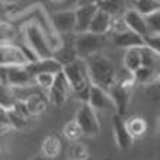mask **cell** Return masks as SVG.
Masks as SVG:
<instances>
[{
  "label": "cell",
  "instance_id": "27",
  "mask_svg": "<svg viewBox=\"0 0 160 160\" xmlns=\"http://www.w3.org/2000/svg\"><path fill=\"white\" fill-rule=\"evenodd\" d=\"M42 150H44V153L50 157L57 156L61 150V143H60V140H58L57 136H48V138L44 140Z\"/></svg>",
  "mask_w": 160,
  "mask_h": 160
},
{
  "label": "cell",
  "instance_id": "20",
  "mask_svg": "<svg viewBox=\"0 0 160 160\" xmlns=\"http://www.w3.org/2000/svg\"><path fill=\"white\" fill-rule=\"evenodd\" d=\"M135 82H139L143 85H153L154 81L159 79V70L148 68V67H140L132 74Z\"/></svg>",
  "mask_w": 160,
  "mask_h": 160
},
{
  "label": "cell",
  "instance_id": "9",
  "mask_svg": "<svg viewBox=\"0 0 160 160\" xmlns=\"http://www.w3.org/2000/svg\"><path fill=\"white\" fill-rule=\"evenodd\" d=\"M27 64V60L17 45L0 44V68L26 67Z\"/></svg>",
  "mask_w": 160,
  "mask_h": 160
},
{
  "label": "cell",
  "instance_id": "5",
  "mask_svg": "<svg viewBox=\"0 0 160 160\" xmlns=\"http://www.w3.org/2000/svg\"><path fill=\"white\" fill-rule=\"evenodd\" d=\"M31 14L34 16V18L31 21H34L38 28L41 30V33L44 34V37L47 38L50 47H51L52 52H55L57 50H60L62 47V40H61V36L54 30L51 24V20H50V14L45 12V9L42 6H36L31 12Z\"/></svg>",
  "mask_w": 160,
  "mask_h": 160
},
{
  "label": "cell",
  "instance_id": "15",
  "mask_svg": "<svg viewBox=\"0 0 160 160\" xmlns=\"http://www.w3.org/2000/svg\"><path fill=\"white\" fill-rule=\"evenodd\" d=\"M26 70L34 78L36 75H40V74H51V75H55L60 71H62V65L60 62H57L54 58H45V60H38L33 64H27Z\"/></svg>",
  "mask_w": 160,
  "mask_h": 160
},
{
  "label": "cell",
  "instance_id": "12",
  "mask_svg": "<svg viewBox=\"0 0 160 160\" xmlns=\"http://www.w3.org/2000/svg\"><path fill=\"white\" fill-rule=\"evenodd\" d=\"M87 103L95 112L97 111H115V106L112 103V99L109 97L108 91L102 89L99 87H95V85H91Z\"/></svg>",
  "mask_w": 160,
  "mask_h": 160
},
{
  "label": "cell",
  "instance_id": "10",
  "mask_svg": "<svg viewBox=\"0 0 160 160\" xmlns=\"http://www.w3.org/2000/svg\"><path fill=\"white\" fill-rule=\"evenodd\" d=\"M70 85L67 82L65 75L62 74V71H60L58 74H55L54 81H52V85L48 89V99L52 105H62L64 102L68 98V94H70Z\"/></svg>",
  "mask_w": 160,
  "mask_h": 160
},
{
  "label": "cell",
  "instance_id": "2",
  "mask_svg": "<svg viewBox=\"0 0 160 160\" xmlns=\"http://www.w3.org/2000/svg\"><path fill=\"white\" fill-rule=\"evenodd\" d=\"M62 74L65 75L67 82L70 85V89L74 91V94L81 101H84V103H87L92 84H91L89 77H88L85 61L81 58H75L72 62L62 67Z\"/></svg>",
  "mask_w": 160,
  "mask_h": 160
},
{
  "label": "cell",
  "instance_id": "21",
  "mask_svg": "<svg viewBox=\"0 0 160 160\" xmlns=\"http://www.w3.org/2000/svg\"><path fill=\"white\" fill-rule=\"evenodd\" d=\"M123 64L126 67L128 72L133 74L136 70H139L142 67V62H140V54H139V48H130L126 50L123 57Z\"/></svg>",
  "mask_w": 160,
  "mask_h": 160
},
{
  "label": "cell",
  "instance_id": "22",
  "mask_svg": "<svg viewBox=\"0 0 160 160\" xmlns=\"http://www.w3.org/2000/svg\"><path fill=\"white\" fill-rule=\"evenodd\" d=\"M140 54V62L142 67H148V68H153V70H159V54L152 50H149L148 47H140L139 48Z\"/></svg>",
  "mask_w": 160,
  "mask_h": 160
},
{
  "label": "cell",
  "instance_id": "32",
  "mask_svg": "<svg viewBox=\"0 0 160 160\" xmlns=\"http://www.w3.org/2000/svg\"><path fill=\"white\" fill-rule=\"evenodd\" d=\"M33 160H45V159H44V157H41V156H36Z\"/></svg>",
  "mask_w": 160,
  "mask_h": 160
},
{
  "label": "cell",
  "instance_id": "31",
  "mask_svg": "<svg viewBox=\"0 0 160 160\" xmlns=\"http://www.w3.org/2000/svg\"><path fill=\"white\" fill-rule=\"evenodd\" d=\"M143 45L149 50L160 54V36H146L143 37Z\"/></svg>",
  "mask_w": 160,
  "mask_h": 160
},
{
  "label": "cell",
  "instance_id": "25",
  "mask_svg": "<svg viewBox=\"0 0 160 160\" xmlns=\"http://www.w3.org/2000/svg\"><path fill=\"white\" fill-rule=\"evenodd\" d=\"M95 6L98 10H102V12L108 13L109 16L118 14L122 9H123V2H116V0H98L95 2Z\"/></svg>",
  "mask_w": 160,
  "mask_h": 160
},
{
  "label": "cell",
  "instance_id": "23",
  "mask_svg": "<svg viewBox=\"0 0 160 160\" xmlns=\"http://www.w3.org/2000/svg\"><path fill=\"white\" fill-rule=\"evenodd\" d=\"M125 125H126L128 132L130 133V136H132L133 139L142 136L143 133L146 132V129H148V123H146V121L143 118H138V116L130 118L128 122H125Z\"/></svg>",
  "mask_w": 160,
  "mask_h": 160
},
{
  "label": "cell",
  "instance_id": "29",
  "mask_svg": "<svg viewBox=\"0 0 160 160\" xmlns=\"http://www.w3.org/2000/svg\"><path fill=\"white\" fill-rule=\"evenodd\" d=\"M54 77L51 74H40V75L34 77V85H36L38 89H50V87L52 85V81H54Z\"/></svg>",
  "mask_w": 160,
  "mask_h": 160
},
{
  "label": "cell",
  "instance_id": "17",
  "mask_svg": "<svg viewBox=\"0 0 160 160\" xmlns=\"http://www.w3.org/2000/svg\"><path fill=\"white\" fill-rule=\"evenodd\" d=\"M112 24H113V17L112 16H109L108 13L102 12V10H97L94 18H92L89 24V28H88V33L97 34V36H105L112 28Z\"/></svg>",
  "mask_w": 160,
  "mask_h": 160
},
{
  "label": "cell",
  "instance_id": "6",
  "mask_svg": "<svg viewBox=\"0 0 160 160\" xmlns=\"http://www.w3.org/2000/svg\"><path fill=\"white\" fill-rule=\"evenodd\" d=\"M103 44H105V37L103 36H97V34H92V33H84L77 36L72 47H74L77 58L87 60L88 57L99 52L102 50Z\"/></svg>",
  "mask_w": 160,
  "mask_h": 160
},
{
  "label": "cell",
  "instance_id": "3",
  "mask_svg": "<svg viewBox=\"0 0 160 160\" xmlns=\"http://www.w3.org/2000/svg\"><path fill=\"white\" fill-rule=\"evenodd\" d=\"M23 37H24V44L28 48L36 54V57L38 60H45V58H52V50L50 47L47 38L44 37V34L41 33V30L38 28V26L34 21H28L23 26Z\"/></svg>",
  "mask_w": 160,
  "mask_h": 160
},
{
  "label": "cell",
  "instance_id": "11",
  "mask_svg": "<svg viewBox=\"0 0 160 160\" xmlns=\"http://www.w3.org/2000/svg\"><path fill=\"white\" fill-rule=\"evenodd\" d=\"M4 82L13 88L31 87L34 85V78L26 70V67H10L4 68Z\"/></svg>",
  "mask_w": 160,
  "mask_h": 160
},
{
  "label": "cell",
  "instance_id": "19",
  "mask_svg": "<svg viewBox=\"0 0 160 160\" xmlns=\"http://www.w3.org/2000/svg\"><path fill=\"white\" fill-rule=\"evenodd\" d=\"M18 101L16 98L14 89L6 82H0V109L6 113L12 112L17 106Z\"/></svg>",
  "mask_w": 160,
  "mask_h": 160
},
{
  "label": "cell",
  "instance_id": "26",
  "mask_svg": "<svg viewBox=\"0 0 160 160\" xmlns=\"http://www.w3.org/2000/svg\"><path fill=\"white\" fill-rule=\"evenodd\" d=\"M145 23H146L148 36H159V31H160V12L152 13V14L146 16Z\"/></svg>",
  "mask_w": 160,
  "mask_h": 160
},
{
  "label": "cell",
  "instance_id": "28",
  "mask_svg": "<svg viewBox=\"0 0 160 160\" xmlns=\"http://www.w3.org/2000/svg\"><path fill=\"white\" fill-rule=\"evenodd\" d=\"M16 36V30L9 23H0V44H10V40H13Z\"/></svg>",
  "mask_w": 160,
  "mask_h": 160
},
{
  "label": "cell",
  "instance_id": "13",
  "mask_svg": "<svg viewBox=\"0 0 160 160\" xmlns=\"http://www.w3.org/2000/svg\"><path fill=\"white\" fill-rule=\"evenodd\" d=\"M75 10V9H74ZM74 10H65V12H57L50 14V20L54 27V30L58 34H65L74 31V26H75V16H74Z\"/></svg>",
  "mask_w": 160,
  "mask_h": 160
},
{
  "label": "cell",
  "instance_id": "7",
  "mask_svg": "<svg viewBox=\"0 0 160 160\" xmlns=\"http://www.w3.org/2000/svg\"><path fill=\"white\" fill-rule=\"evenodd\" d=\"M74 122L79 128L82 135L97 136L99 133L101 125H99V121H98V115L88 103H84V105L79 106V109L75 113Z\"/></svg>",
  "mask_w": 160,
  "mask_h": 160
},
{
  "label": "cell",
  "instance_id": "30",
  "mask_svg": "<svg viewBox=\"0 0 160 160\" xmlns=\"http://www.w3.org/2000/svg\"><path fill=\"white\" fill-rule=\"evenodd\" d=\"M64 135H65L67 139L75 140V139H78L82 133H81V130H79V128L77 126V123L72 121L65 125V128H64Z\"/></svg>",
  "mask_w": 160,
  "mask_h": 160
},
{
  "label": "cell",
  "instance_id": "4",
  "mask_svg": "<svg viewBox=\"0 0 160 160\" xmlns=\"http://www.w3.org/2000/svg\"><path fill=\"white\" fill-rule=\"evenodd\" d=\"M133 84H135L133 75L129 74V77H125V78L116 81L108 89V94L112 99V103L115 106L116 115L121 116V118L126 113L128 108H129L130 99H132V92H133Z\"/></svg>",
  "mask_w": 160,
  "mask_h": 160
},
{
  "label": "cell",
  "instance_id": "14",
  "mask_svg": "<svg viewBox=\"0 0 160 160\" xmlns=\"http://www.w3.org/2000/svg\"><path fill=\"white\" fill-rule=\"evenodd\" d=\"M122 20H123V26L128 28V30L132 31V33L140 36L142 38L148 36L145 17H143V16H140L139 13L136 12V10H133V9L125 10Z\"/></svg>",
  "mask_w": 160,
  "mask_h": 160
},
{
  "label": "cell",
  "instance_id": "24",
  "mask_svg": "<svg viewBox=\"0 0 160 160\" xmlns=\"http://www.w3.org/2000/svg\"><path fill=\"white\" fill-rule=\"evenodd\" d=\"M133 4H135L133 10H136L143 17L152 14V13L160 12V3L159 2H153V0H138Z\"/></svg>",
  "mask_w": 160,
  "mask_h": 160
},
{
  "label": "cell",
  "instance_id": "8",
  "mask_svg": "<svg viewBox=\"0 0 160 160\" xmlns=\"http://www.w3.org/2000/svg\"><path fill=\"white\" fill-rule=\"evenodd\" d=\"M97 6L95 2H77V7L74 10L75 16V26H74V33L84 34L88 33V28L95 13H97Z\"/></svg>",
  "mask_w": 160,
  "mask_h": 160
},
{
  "label": "cell",
  "instance_id": "1",
  "mask_svg": "<svg viewBox=\"0 0 160 160\" xmlns=\"http://www.w3.org/2000/svg\"><path fill=\"white\" fill-rule=\"evenodd\" d=\"M84 61L87 64L88 77H89V81L92 85L108 91L116 82L115 65L108 57H105L101 52H97Z\"/></svg>",
  "mask_w": 160,
  "mask_h": 160
},
{
  "label": "cell",
  "instance_id": "16",
  "mask_svg": "<svg viewBox=\"0 0 160 160\" xmlns=\"http://www.w3.org/2000/svg\"><path fill=\"white\" fill-rule=\"evenodd\" d=\"M112 128H113V135H115V140H116L118 148L122 149V150L129 149L133 145V138L128 132L123 119L121 116L115 115L113 119H112Z\"/></svg>",
  "mask_w": 160,
  "mask_h": 160
},
{
  "label": "cell",
  "instance_id": "18",
  "mask_svg": "<svg viewBox=\"0 0 160 160\" xmlns=\"http://www.w3.org/2000/svg\"><path fill=\"white\" fill-rule=\"evenodd\" d=\"M113 42H115L116 47H119V48H126V50L140 48V47H143L142 37L135 34V33H132V31L128 30V28L116 33L115 37H113Z\"/></svg>",
  "mask_w": 160,
  "mask_h": 160
}]
</instances>
